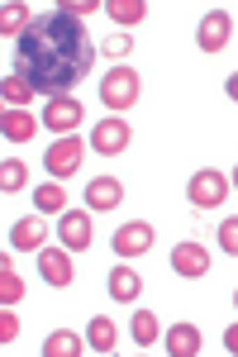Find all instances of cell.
I'll return each mask as SVG.
<instances>
[{"mask_svg": "<svg viewBox=\"0 0 238 357\" xmlns=\"http://www.w3.org/2000/svg\"><path fill=\"white\" fill-rule=\"evenodd\" d=\"M91 62H96V48L86 38V24L72 20V15H62V10L38 15L29 24V33L15 43V77H24L48 100L67 96L72 86L86 82Z\"/></svg>", "mask_w": 238, "mask_h": 357, "instance_id": "obj_1", "label": "cell"}, {"mask_svg": "<svg viewBox=\"0 0 238 357\" xmlns=\"http://www.w3.org/2000/svg\"><path fill=\"white\" fill-rule=\"evenodd\" d=\"M138 91H143V82H138V72L133 67H110L105 77H101V105H110V110H129L133 100H138Z\"/></svg>", "mask_w": 238, "mask_h": 357, "instance_id": "obj_2", "label": "cell"}, {"mask_svg": "<svg viewBox=\"0 0 238 357\" xmlns=\"http://www.w3.org/2000/svg\"><path fill=\"white\" fill-rule=\"evenodd\" d=\"M229 191H234V181H229L224 172H214V167L195 172V176L186 181V200H191L195 210H219V205L229 200Z\"/></svg>", "mask_w": 238, "mask_h": 357, "instance_id": "obj_3", "label": "cell"}, {"mask_svg": "<svg viewBox=\"0 0 238 357\" xmlns=\"http://www.w3.org/2000/svg\"><path fill=\"white\" fill-rule=\"evenodd\" d=\"M81 158H86V143H81L77 134H62L57 143H48L43 167H48V176H57V181H72L81 172Z\"/></svg>", "mask_w": 238, "mask_h": 357, "instance_id": "obj_4", "label": "cell"}, {"mask_svg": "<svg viewBox=\"0 0 238 357\" xmlns=\"http://www.w3.org/2000/svg\"><path fill=\"white\" fill-rule=\"evenodd\" d=\"M229 38H234V15L229 10H210L205 20H200V29H195V43H200V53H224L229 48Z\"/></svg>", "mask_w": 238, "mask_h": 357, "instance_id": "obj_5", "label": "cell"}, {"mask_svg": "<svg viewBox=\"0 0 238 357\" xmlns=\"http://www.w3.org/2000/svg\"><path fill=\"white\" fill-rule=\"evenodd\" d=\"M129 143H133V129L119 119V114H110V119H101V124L91 129V148H96L101 158H119Z\"/></svg>", "mask_w": 238, "mask_h": 357, "instance_id": "obj_6", "label": "cell"}, {"mask_svg": "<svg viewBox=\"0 0 238 357\" xmlns=\"http://www.w3.org/2000/svg\"><path fill=\"white\" fill-rule=\"evenodd\" d=\"M57 238H62V248H67V252H86V248H91L96 224L86 220V205H81V210H62V215H57Z\"/></svg>", "mask_w": 238, "mask_h": 357, "instance_id": "obj_7", "label": "cell"}, {"mask_svg": "<svg viewBox=\"0 0 238 357\" xmlns=\"http://www.w3.org/2000/svg\"><path fill=\"white\" fill-rule=\"evenodd\" d=\"M38 276L57 286V291H67L72 281H77V267H72V252L67 248H38Z\"/></svg>", "mask_w": 238, "mask_h": 357, "instance_id": "obj_8", "label": "cell"}, {"mask_svg": "<svg viewBox=\"0 0 238 357\" xmlns=\"http://www.w3.org/2000/svg\"><path fill=\"white\" fill-rule=\"evenodd\" d=\"M172 272H177V276H191V281H200V276L210 272V248L195 243V238H181V243L172 248Z\"/></svg>", "mask_w": 238, "mask_h": 357, "instance_id": "obj_9", "label": "cell"}, {"mask_svg": "<svg viewBox=\"0 0 238 357\" xmlns=\"http://www.w3.org/2000/svg\"><path fill=\"white\" fill-rule=\"evenodd\" d=\"M81 119H86V105H81V100H72V96H53V100H48V110H43L48 134H72Z\"/></svg>", "mask_w": 238, "mask_h": 357, "instance_id": "obj_10", "label": "cell"}, {"mask_svg": "<svg viewBox=\"0 0 238 357\" xmlns=\"http://www.w3.org/2000/svg\"><path fill=\"white\" fill-rule=\"evenodd\" d=\"M119 205H124V181H119V176H96V181H86V210L110 215V210H119Z\"/></svg>", "mask_w": 238, "mask_h": 357, "instance_id": "obj_11", "label": "cell"}, {"mask_svg": "<svg viewBox=\"0 0 238 357\" xmlns=\"http://www.w3.org/2000/svg\"><path fill=\"white\" fill-rule=\"evenodd\" d=\"M153 224H143V220H133V224H119L114 229V252L119 257H143L148 248H153Z\"/></svg>", "mask_w": 238, "mask_h": 357, "instance_id": "obj_12", "label": "cell"}, {"mask_svg": "<svg viewBox=\"0 0 238 357\" xmlns=\"http://www.w3.org/2000/svg\"><path fill=\"white\" fill-rule=\"evenodd\" d=\"M10 248L15 252H38V248H48V220H38V215H29L10 229Z\"/></svg>", "mask_w": 238, "mask_h": 357, "instance_id": "obj_13", "label": "cell"}, {"mask_svg": "<svg viewBox=\"0 0 238 357\" xmlns=\"http://www.w3.org/2000/svg\"><path fill=\"white\" fill-rule=\"evenodd\" d=\"M105 286H110V301H119V305H133L143 296V276L133 272V267H114L105 276Z\"/></svg>", "mask_w": 238, "mask_h": 357, "instance_id": "obj_14", "label": "cell"}, {"mask_svg": "<svg viewBox=\"0 0 238 357\" xmlns=\"http://www.w3.org/2000/svg\"><path fill=\"white\" fill-rule=\"evenodd\" d=\"M0 134H5V143H29L38 134V119L29 110H5L0 114Z\"/></svg>", "mask_w": 238, "mask_h": 357, "instance_id": "obj_15", "label": "cell"}, {"mask_svg": "<svg viewBox=\"0 0 238 357\" xmlns=\"http://www.w3.org/2000/svg\"><path fill=\"white\" fill-rule=\"evenodd\" d=\"M200 348L205 343H200V329L195 324H172L167 329V353L172 357H200Z\"/></svg>", "mask_w": 238, "mask_h": 357, "instance_id": "obj_16", "label": "cell"}, {"mask_svg": "<svg viewBox=\"0 0 238 357\" xmlns=\"http://www.w3.org/2000/svg\"><path fill=\"white\" fill-rule=\"evenodd\" d=\"M114 343H119L114 319H110V314H96L91 329H86V348H91V353H114Z\"/></svg>", "mask_w": 238, "mask_h": 357, "instance_id": "obj_17", "label": "cell"}, {"mask_svg": "<svg viewBox=\"0 0 238 357\" xmlns=\"http://www.w3.org/2000/svg\"><path fill=\"white\" fill-rule=\"evenodd\" d=\"M105 15L119 29H133V24H143V20H148V0H110Z\"/></svg>", "mask_w": 238, "mask_h": 357, "instance_id": "obj_18", "label": "cell"}, {"mask_svg": "<svg viewBox=\"0 0 238 357\" xmlns=\"http://www.w3.org/2000/svg\"><path fill=\"white\" fill-rule=\"evenodd\" d=\"M81 353H86V343H81V333H72V329H57V333L43 338V357H81Z\"/></svg>", "mask_w": 238, "mask_h": 357, "instance_id": "obj_19", "label": "cell"}, {"mask_svg": "<svg viewBox=\"0 0 238 357\" xmlns=\"http://www.w3.org/2000/svg\"><path fill=\"white\" fill-rule=\"evenodd\" d=\"M34 96H38V91H34L24 77H15V72H10V77L0 82V100H5V110H24Z\"/></svg>", "mask_w": 238, "mask_h": 357, "instance_id": "obj_20", "label": "cell"}, {"mask_svg": "<svg viewBox=\"0 0 238 357\" xmlns=\"http://www.w3.org/2000/svg\"><path fill=\"white\" fill-rule=\"evenodd\" d=\"M29 24H34L29 5H5V10H0V33H5V38H15V43H20V38L29 33Z\"/></svg>", "mask_w": 238, "mask_h": 357, "instance_id": "obj_21", "label": "cell"}, {"mask_svg": "<svg viewBox=\"0 0 238 357\" xmlns=\"http://www.w3.org/2000/svg\"><path fill=\"white\" fill-rule=\"evenodd\" d=\"M0 301H5V305H20V301H24V276L10 267V252L0 257Z\"/></svg>", "mask_w": 238, "mask_h": 357, "instance_id": "obj_22", "label": "cell"}, {"mask_svg": "<svg viewBox=\"0 0 238 357\" xmlns=\"http://www.w3.org/2000/svg\"><path fill=\"white\" fill-rule=\"evenodd\" d=\"M129 333H133L138 348H153V343H158V314H153V310H133Z\"/></svg>", "mask_w": 238, "mask_h": 357, "instance_id": "obj_23", "label": "cell"}, {"mask_svg": "<svg viewBox=\"0 0 238 357\" xmlns=\"http://www.w3.org/2000/svg\"><path fill=\"white\" fill-rule=\"evenodd\" d=\"M34 205H38L43 215H62V210H67V191H62V181L38 186V191H34Z\"/></svg>", "mask_w": 238, "mask_h": 357, "instance_id": "obj_24", "label": "cell"}, {"mask_svg": "<svg viewBox=\"0 0 238 357\" xmlns=\"http://www.w3.org/2000/svg\"><path fill=\"white\" fill-rule=\"evenodd\" d=\"M24 181H29V167L20 162V158H10V162L0 167V191H5V195L24 191Z\"/></svg>", "mask_w": 238, "mask_h": 357, "instance_id": "obj_25", "label": "cell"}, {"mask_svg": "<svg viewBox=\"0 0 238 357\" xmlns=\"http://www.w3.org/2000/svg\"><path fill=\"white\" fill-rule=\"evenodd\" d=\"M53 10H62V15H72V20H81V24H86V20H91L96 10H105V5H101V0H57Z\"/></svg>", "mask_w": 238, "mask_h": 357, "instance_id": "obj_26", "label": "cell"}, {"mask_svg": "<svg viewBox=\"0 0 238 357\" xmlns=\"http://www.w3.org/2000/svg\"><path fill=\"white\" fill-rule=\"evenodd\" d=\"M101 48H105V57H114V62H124V57L133 53V33H110V38L101 43Z\"/></svg>", "mask_w": 238, "mask_h": 357, "instance_id": "obj_27", "label": "cell"}, {"mask_svg": "<svg viewBox=\"0 0 238 357\" xmlns=\"http://www.w3.org/2000/svg\"><path fill=\"white\" fill-rule=\"evenodd\" d=\"M219 248L238 257V220H219Z\"/></svg>", "mask_w": 238, "mask_h": 357, "instance_id": "obj_28", "label": "cell"}, {"mask_svg": "<svg viewBox=\"0 0 238 357\" xmlns=\"http://www.w3.org/2000/svg\"><path fill=\"white\" fill-rule=\"evenodd\" d=\"M15 338H20V319H15V314H10V305H5V314H0V343L10 348Z\"/></svg>", "mask_w": 238, "mask_h": 357, "instance_id": "obj_29", "label": "cell"}, {"mask_svg": "<svg viewBox=\"0 0 238 357\" xmlns=\"http://www.w3.org/2000/svg\"><path fill=\"white\" fill-rule=\"evenodd\" d=\"M224 348L238 357V324H229V333H224Z\"/></svg>", "mask_w": 238, "mask_h": 357, "instance_id": "obj_30", "label": "cell"}, {"mask_svg": "<svg viewBox=\"0 0 238 357\" xmlns=\"http://www.w3.org/2000/svg\"><path fill=\"white\" fill-rule=\"evenodd\" d=\"M224 91H229V100H238V72L229 77V82H224Z\"/></svg>", "mask_w": 238, "mask_h": 357, "instance_id": "obj_31", "label": "cell"}, {"mask_svg": "<svg viewBox=\"0 0 238 357\" xmlns=\"http://www.w3.org/2000/svg\"><path fill=\"white\" fill-rule=\"evenodd\" d=\"M229 181H234V186H238V167H234V176H229Z\"/></svg>", "mask_w": 238, "mask_h": 357, "instance_id": "obj_32", "label": "cell"}, {"mask_svg": "<svg viewBox=\"0 0 238 357\" xmlns=\"http://www.w3.org/2000/svg\"><path fill=\"white\" fill-rule=\"evenodd\" d=\"M234 305H238V291H234Z\"/></svg>", "mask_w": 238, "mask_h": 357, "instance_id": "obj_33", "label": "cell"}]
</instances>
